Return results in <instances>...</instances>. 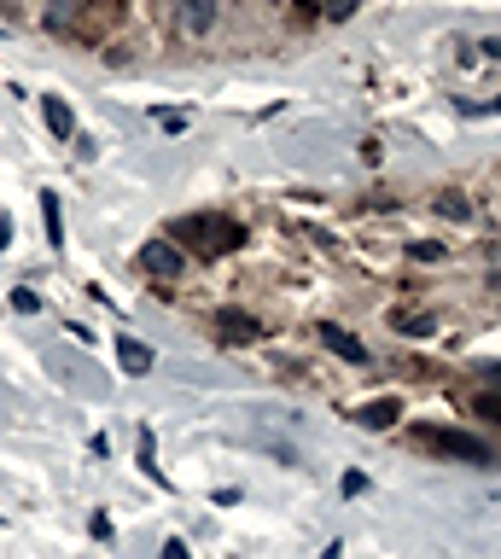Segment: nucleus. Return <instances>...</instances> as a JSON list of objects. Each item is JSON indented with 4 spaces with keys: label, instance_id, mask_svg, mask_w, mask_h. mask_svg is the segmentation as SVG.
Here are the masks:
<instances>
[{
    "label": "nucleus",
    "instance_id": "f257e3e1",
    "mask_svg": "<svg viewBox=\"0 0 501 559\" xmlns=\"http://www.w3.org/2000/svg\"><path fill=\"white\" fill-rule=\"evenodd\" d=\"M175 245L181 251H204V257H222V251L245 245V228L228 222V216H181L175 222Z\"/></svg>",
    "mask_w": 501,
    "mask_h": 559
},
{
    "label": "nucleus",
    "instance_id": "f03ea898",
    "mask_svg": "<svg viewBox=\"0 0 501 559\" xmlns=\"http://www.w3.org/2000/svg\"><path fill=\"white\" fill-rule=\"evenodd\" d=\"M117 18H123V0H59V6L47 12V24H53V30L82 35V41L105 35Z\"/></svg>",
    "mask_w": 501,
    "mask_h": 559
},
{
    "label": "nucleus",
    "instance_id": "7ed1b4c3",
    "mask_svg": "<svg viewBox=\"0 0 501 559\" xmlns=\"http://www.w3.org/2000/svg\"><path fill=\"white\" fill-rule=\"evenodd\" d=\"M426 449H437V455H455V461H472V466H490L484 437H472V431H426Z\"/></svg>",
    "mask_w": 501,
    "mask_h": 559
},
{
    "label": "nucleus",
    "instance_id": "20e7f679",
    "mask_svg": "<svg viewBox=\"0 0 501 559\" xmlns=\"http://www.w3.org/2000/svg\"><path fill=\"white\" fill-rule=\"evenodd\" d=\"M140 263H146V274H158V280H181V274H187V251H181L175 239H152V245L140 251Z\"/></svg>",
    "mask_w": 501,
    "mask_h": 559
},
{
    "label": "nucleus",
    "instance_id": "39448f33",
    "mask_svg": "<svg viewBox=\"0 0 501 559\" xmlns=\"http://www.w3.org/2000/svg\"><path fill=\"white\" fill-rule=\"evenodd\" d=\"M175 24L181 35H204L216 24V0H175Z\"/></svg>",
    "mask_w": 501,
    "mask_h": 559
},
{
    "label": "nucleus",
    "instance_id": "423d86ee",
    "mask_svg": "<svg viewBox=\"0 0 501 559\" xmlns=\"http://www.w3.org/2000/svg\"><path fill=\"white\" fill-rule=\"evenodd\" d=\"M397 414H402L397 396H379V402H368V408H356L350 420H356V426H368V431H385L391 420H397Z\"/></svg>",
    "mask_w": 501,
    "mask_h": 559
},
{
    "label": "nucleus",
    "instance_id": "0eeeda50",
    "mask_svg": "<svg viewBox=\"0 0 501 559\" xmlns=\"http://www.w3.org/2000/svg\"><path fill=\"white\" fill-rule=\"evenodd\" d=\"M117 362H123V373H134V379H140V373H152V362H158V356H152L140 338H117Z\"/></svg>",
    "mask_w": 501,
    "mask_h": 559
},
{
    "label": "nucleus",
    "instance_id": "6e6552de",
    "mask_svg": "<svg viewBox=\"0 0 501 559\" xmlns=\"http://www.w3.org/2000/svg\"><path fill=\"white\" fill-rule=\"evenodd\" d=\"M41 117H47V129L59 134V140H70V134H76V117H70V105H65L59 94L41 99Z\"/></svg>",
    "mask_w": 501,
    "mask_h": 559
},
{
    "label": "nucleus",
    "instance_id": "1a4fd4ad",
    "mask_svg": "<svg viewBox=\"0 0 501 559\" xmlns=\"http://www.w3.org/2000/svg\"><path fill=\"white\" fill-rule=\"evenodd\" d=\"M321 338H327V350H338L344 362H368V350L350 338V332H338V327H321Z\"/></svg>",
    "mask_w": 501,
    "mask_h": 559
},
{
    "label": "nucleus",
    "instance_id": "9d476101",
    "mask_svg": "<svg viewBox=\"0 0 501 559\" xmlns=\"http://www.w3.org/2000/svg\"><path fill=\"white\" fill-rule=\"evenodd\" d=\"M41 222H47V239H53V245H65V222H59V198L53 193H41Z\"/></svg>",
    "mask_w": 501,
    "mask_h": 559
},
{
    "label": "nucleus",
    "instance_id": "9b49d317",
    "mask_svg": "<svg viewBox=\"0 0 501 559\" xmlns=\"http://www.w3.org/2000/svg\"><path fill=\"white\" fill-rule=\"evenodd\" d=\"M437 210H443V216H455V222H461V216H467L472 204H467V193H443V198H437Z\"/></svg>",
    "mask_w": 501,
    "mask_h": 559
},
{
    "label": "nucleus",
    "instance_id": "f8f14e48",
    "mask_svg": "<svg viewBox=\"0 0 501 559\" xmlns=\"http://www.w3.org/2000/svg\"><path fill=\"white\" fill-rule=\"evenodd\" d=\"M222 332H228V338H245L251 327H245V315H239V309H228V315H222Z\"/></svg>",
    "mask_w": 501,
    "mask_h": 559
},
{
    "label": "nucleus",
    "instance_id": "ddd939ff",
    "mask_svg": "<svg viewBox=\"0 0 501 559\" xmlns=\"http://www.w3.org/2000/svg\"><path fill=\"white\" fill-rule=\"evenodd\" d=\"M437 257H443V245H432V239H420V245H414V263H437Z\"/></svg>",
    "mask_w": 501,
    "mask_h": 559
},
{
    "label": "nucleus",
    "instance_id": "4468645a",
    "mask_svg": "<svg viewBox=\"0 0 501 559\" xmlns=\"http://www.w3.org/2000/svg\"><path fill=\"white\" fill-rule=\"evenodd\" d=\"M356 6H362V0H327V18H350Z\"/></svg>",
    "mask_w": 501,
    "mask_h": 559
},
{
    "label": "nucleus",
    "instance_id": "2eb2a0df",
    "mask_svg": "<svg viewBox=\"0 0 501 559\" xmlns=\"http://www.w3.org/2000/svg\"><path fill=\"white\" fill-rule=\"evenodd\" d=\"M12 309H24V315H30V309H41V297H35V292H12Z\"/></svg>",
    "mask_w": 501,
    "mask_h": 559
},
{
    "label": "nucleus",
    "instance_id": "dca6fc26",
    "mask_svg": "<svg viewBox=\"0 0 501 559\" xmlns=\"http://www.w3.org/2000/svg\"><path fill=\"white\" fill-rule=\"evenodd\" d=\"M478 414H496L501 420V396H478Z\"/></svg>",
    "mask_w": 501,
    "mask_h": 559
},
{
    "label": "nucleus",
    "instance_id": "f3484780",
    "mask_svg": "<svg viewBox=\"0 0 501 559\" xmlns=\"http://www.w3.org/2000/svg\"><path fill=\"white\" fill-rule=\"evenodd\" d=\"M164 559H187V542H164Z\"/></svg>",
    "mask_w": 501,
    "mask_h": 559
},
{
    "label": "nucleus",
    "instance_id": "a211bd4d",
    "mask_svg": "<svg viewBox=\"0 0 501 559\" xmlns=\"http://www.w3.org/2000/svg\"><path fill=\"white\" fill-rule=\"evenodd\" d=\"M484 379H490V385H501V362H496V367H484Z\"/></svg>",
    "mask_w": 501,
    "mask_h": 559
},
{
    "label": "nucleus",
    "instance_id": "6ab92c4d",
    "mask_svg": "<svg viewBox=\"0 0 501 559\" xmlns=\"http://www.w3.org/2000/svg\"><path fill=\"white\" fill-rule=\"evenodd\" d=\"M6 239H12V228H6V222H0V251H6Z\"/></svg>",
    "mask_w": 501,
    "mask_h": 559
}]
</instances>
